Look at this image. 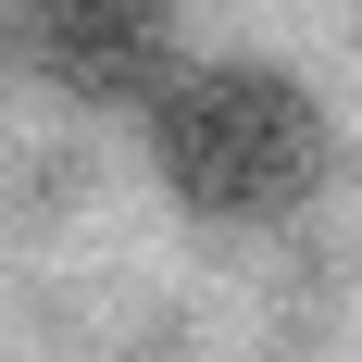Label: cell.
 Listing matches in <instances>:
<instances>
[{"instance_id": "6da1fadb", "label": "cell", "mask_w": 362, "mask_h": 362, "mask_svg": "<svg viewBox=\"0 0 362 362\" xmlns=\"http://www.w3.org/2000/svg\"><path fill=\"white\" fill-rule=\"evenodd\" d=\"M150 163H163V187H175L187 213L262 225V213H288V200H313V175H325V112L275 63H187L150 100Z\"/></svg>"}, {"instance_id": "7a4b0ae2", "label": "cell", "mask_w": 362, "mask_h": 362, "mask_svg": "<svg viewBox=\"0 0 362 362\" xmlns=\"http://www.w3.org/2000/svg\"><path fill=\"white\" fill-rule=\"evenodd\" d=\"M25 50L75 100H163L175 88V0H25Z\"/></svg>"}]
</instances>
